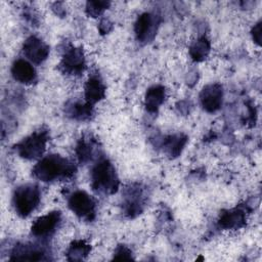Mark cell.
Instances as JSON below:
<instances>
[{
  "label": "cell",
  "mask_w": 262,
  "mask_h": 262,
  "mask_svg": "<svg viewBox=\"0 0 262 262\" xmlns=\"http://www.w3.org/2000/svg\"><path fill=\"white\" fill-rule=\"evenodd\" d=\"M75 171V166L68 159L56 154L44 157L33 168L34 176L44 182L70 178Z\"/></svg>",
  "instance_id": "obj_1"
},
{
  "label": "cell",
  "mask_w": 262,
  "mask_h": 262,
  "mask_svg": "<svg viewBox=\"0 0 262 262\" xmlns=\"http://www.w3.org/2000/svg\"><path fill=\"white\" fill-rule=\"evenodd\" d=\"M119 178L113 164L103 159L99 161L91 172V186L94 191L102 194H113L119 188Z\"/></svg>",
  "instance_id": "obj_2"
},
{
  "label": "cell",
  "mask_w": 262,
  "mask_h": 262,
  "mask_svg": "<svg viewBox=\"0 0 262 262\" xmlns=\"http://www.w3.org/2000/svg\"><path fill=\"white\" fill-rule=\"evenodd\" d=\"M41 200L40 189L35 184L18 186L13 193L12 204L15 212L20 217H28L39 205Z\"/></svg>",
  "instance_id": "obj_3"
},
{
  "label": "cell",
  "mask_w": 262,
  "mask_h": 262,
  "mask_svg": "<svg viewBox=\"0 0 262 262\" xmlns=\"http://www.w3.org/2000/svg\"><path fill=\"white\" fill-rule=\"evenodd\" d=\"M48 141V132L45 130H39L24 138L14 148L17 154L27 160H35L40 158L45 151Z\"/></svg>",
  "instance_id": "obj_4"
},
{
  "label": "cell",
  "mask_w": 262,
  "mask_h": 262,
  "mask_svg": "<svg viewBox=\"0 0 262 262\" xmlns=\"http://www.w3.org/2000/svg\"><path fill=\"white\" fill-rule=\"evenodd\" d=\"M69 208L79 218L91 221L95 216V201L86 191L77 190L69 199Z\"/></svg>",
  "instance_id": "obj_5"
},
{
  "label": "cell",
  "mask_w": 262,
  "mask_h": 262,
  "mask_svg": "<svg viewBox=\"0 0 262 262\" xmlns=\"http://www.w3.org/2000/svg\"><path fill=\"white\" fill-rule=\"evenodd\" d=\"M146 201V193L144 188L140 184H132L125 189L123 207L125 214L128 217H135L139 215Z\"/></svg>",
  "instance_id": "obj_6"
},
{
  "label": "cell",
  "mask_w": 262,
  "mask_h": 262,
  "mask_svg": "<svg viewBox=\"0 0 262 262\" xmlns=\"http://www.w3.org/2000/svg\"><path fill=\"white\" fill-rule=\"evenodd\" d=\"M85 68L86 61L82 48L72 46L64 51L59 63V69L62 73L71 76H78L84 72Z\"/></svg>",
  "instance_id": "obj_7"
},
{
  "label": "cell",
  "mask_w": 262,
  "mask_h": 262,
  "mask_svg": "<svg viewBox=\"0 0 262 262\" xmlns=\"http://www.w3.org/2000/svg\"><path fill=\"white\" fill-rule=\"evenodd\" d=\"M159 26V19L156 15L144 12L140 14L134 25V32L139 42L147 43L151 41L156 35Z\"/></svg>",
  "instance_id": "obj_8"
},
{
  "label": "cell",
  "mask_w": 262,
  "mask_h": 262,
  "mask_svg": "<svg viewBox=\"0 0 262 262\" xmlns=\"http://www.w3.org/2000/svg\"><path fill=\"white\" fill-rule=\"evenodd\" d=\"M23 52L30 61L40 64L47 58L49 54V47L38 37L31 36L24 42Z\"/></svg>",
  "instance_id": "obj_9"
},
{
  "label": "cell",
  "mask_w": 262,
  "mask_h": 262,
  "mask_svg": "<svg viewBox=\"0 0 262 262\" xmlns=\"http://www.w3.org/2000/svg\"><path fill=\"white\" fill-rule=\"evenodd\" d=\"M61 214L59 211H52L44 216L39 217L32 225L31 231L33 235L38 237H46L51 235L60 223Z\"/></svg>",
  "instance_id": "obj_10"
},
{
  "label": "cell",
  "mask_w": 262,
  "mask_h": 262,
  "mask_svg": "<svg viewBox=\"0 0 262 262\" xmlns=\"http://www.w3.org/2000/svg\"><path fill=\"white\" fill-rule=\"evenodd\" d=\"M222 86L217 83L205 86L200 93L201 104L209 113H214L220 108L222 104Z\"/></svg>",
  "instance_id": "obj_11"
},
{
  "label": "cell",
  "mask_w": 262,
  "mask_h": 262,
  "mask_svg": "<svg viewBox=\"0 0 262 262\" xmlns=\"http://www.w3.org/2000/svg\"><path fill=\"white\" fill-rule=\"evenodd\" d=\"M47 259L45 251L34 245L15 246L9 258L10 261H42Z\"/></svg>",
  "instance_id": "obj_12"
},
{
  "label": "cell",
  "mask_w": 262,
  "mask_h": 262,
  "mask_svg": "<svg viewBox=\"0 0 262 262\" xmlns=\"http://www.w3.org/2000/svg\"><path fill=\"white\" fill-rule=\"evenodd\" d=\"M11 75L14 80L23 84H32L37 80V74L33 66L26 59H16L11 67Z\"/></svg>",
  "instance_id": "obj_13"
},
{
  "label": "cell",
  "mask_w": 262,
  "mask_h": 262,
  "mask_svg": "<svg viewBox=\"0 0 262 262\" xmlns=\"http://www.w3.org/2000/svg\"><path fill=\"white\" fill-rule=\"evenodd\" d=\"M246 224V213L243 209L234 208L222 212L218 225L223 229H238Z\"/></svg>",
  "instance_id": "obj_14"
},
{
  "label": "cell",
  "mask_w": 262,
  "mask_h": 262,
  "mask_svg": "<svg viewBox=\"0 0 262 262\" xmlns=\"http://www.w3.org/2000/svg\"><path fill=\"white\" fill-rule=\"evenodd\" d=\"M84 93L86 101L93 104L100 101L105 96V86L98 76H91L85 83Z\"/></svg>",
  "instance_id": "obj_15"
},
{
  "label": "cell",
  "mask_w": 262,
  "mask_h": 262,
  "mask_svg": "<svg viewBox=\"0 0 262 262\" xmlns=\"http://www.w3.org/2000/svg\"><path fill=\"white\" fill-rule=\"evenodd\" d=\"M166 90L161 85H155L147 89L144 97V104L149 113H157L161 104L164 102Z\"/></svg>",
  "instance_id": "obj_16"
},
{
  "label": "cell",
  "mask_w": 262,
  "mask_h": 262,
  "mask_svg": "<svg viewBox=\"0 0 262 262\" xmlns=\"http://www.w3.org/2000/svg\"><path fill=\"white\" fill-rule=\"evenodd\" d=\"M97 143L91 137H82L76 147V154L80 163H87L95 156Z\"/></svg>",
  "instance_id": "obj_17"
},
{
  "label": "cell",
  "mask_w": 262,
  "mask_h": 262,
  "mask_svg": "<svg viewBox=\"0 0 262 262\" xmlns=\"http://www.w3.org/2000/svg\"><path fill=\"white\" fill-rule=\"evenodd\" d=\"M187 142L184 134H173L164 140V150L170 158L178 157Z\"/></svg>",
  "instance_id": "obj_18"
},
{
  "label": "cell",
  "mask_w": 262,
  "mask_h": 262,
  "mask_svg": "<svg viewBox=\"0 0 262 262\" xmlns=\"http://www.w3.org/2000/svg\"><path fill=\"white\" fill-rule=\"evenodd\" d=\"M91 246L83 239H76L71 243L68 252L67 259L69 261H82L90 253Z\"/></svg>",
  "instance_id": "obj_19"
},
{
  "label": "cell",
  "mask_w": 262,
  "mask_h": 262,
  "mask_svg": "<svg viewBox=\"0 0 262 262\" xmlns=\"http://www.w3.org/2000/svg\"><path fill=\"white\" fill-rule=\"evenodd\" d=\"M66 112L73 119L80 120V121H84V120L90 119L91 115L93 114L92 104L87 102V101L85 103L74 102L71 105L67 106Z\"/></svg>",
  "instance_id": "obj_20"
},
{
  "label": "cell",
  "mask_w": 262,
  "mask_h": 262,
  "mask_svg": "<svg viewBox=\"0 0 262 262\" xmlns=\"http://www.w3.org/2000/svg\"><path fill=\"white\" fill-rule=\"evenodd\" d=\"M210 48L211 46L209 40L203 36L192 43L189 48V54L194 61H202L208 56Z\"/></svg>",
  "instance_id": "obj_21"
},
{
  "label": "cell",
  "mask_w": 262,
  "mask_h": 262,
  "mask_svg": "<svg viewBox=\"0 0 262 262\" xmlns=\"http://www.w3.org/2000/svg\"><path fill=\"white\" fill-rule=\"evenodd\" d=\"M110 4L108 1H88L86 4V12L89 16L96 17L100 15Z\"/></svg>",
  "instance_id": "obj_22"
},
{
  "label": "cell",
  "mask_w": 262,
  "mask_h": 262,
  "mask_svg": "<svg viewBox=\"0 0 262 262\" xmlns=\"http://www.w3.org/2000/svg\"><path fill=\"white\" fill-rule=\"evenodd\" d=\"M114 260H132V252L124 245H120L117 247L114 253Z\"/></svg>",
  "instance_id": "obj_23"
},
{
  "label": "cell",
  "mask_w": 262,
  "mask_h": 262,
  "mask_svg": "<svg viewBox=\"0 0 262 262\" xmlns=\"http://www.w3.org/2000/svg\"><path fill=\"white\" fill-rule=\"evenodd\" d=\"M252 37L256 44H261V38H262V23L261 20L258 21L252 29Z\"/></svg>",
  "instance_id": "obj_24"
}]
</instances>
